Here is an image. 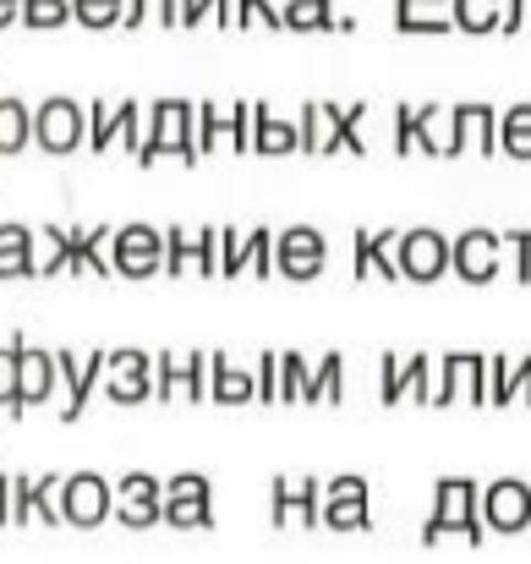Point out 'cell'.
I'll list each match as a JSON object with an SVG mask.
<instances>
[{
    "mask_svg": "<svg viewBox=\"0 0 531 564\" xmlns=\"http://www.w3.org/2000/svg\"><path fill=\"white\" fill-rule=\"evenodd\" d=\"M110 510V488L94 477V471H77L72 482H66V516L72 521H99Z\"/></svg>",
    "mask_w": 531,
    "mask_h": 564,
    "instance_id": "d4e9b609",
    "label": "cell"
},
{
    "mask_svg": "<svg viewBox=\"0 0 531 564\" xmlns=\"http://www.w3.org/2000/svg\"><path fill=\"white\" fill-rule=\"evenodd\" d=\"M335 0H285V28L291 33H318V28H335Z\"/></svg>",
    "mask_w": 531,
    "mask_h": 564,
    "instance_id": "4dcf8cb0",
    "label": "cell"
},
{
    "mask_svg": "<svg viewBox=\"0 0 531 564\" xmlns=\"http://www.w3.org/2000/svg\"><path fill=\"white\" fill-rule=\"evenodd\" d=\"M324 263H329V241H324V230H313V225H285V230L274 236V274L307 285V280L324 274Z\"/></svg>",
    "mask_w": 531,
    "mask_h": 564,
    "instance_id": "52a82bcc",
    "label": "cell"
},
{
    "mask_svg": "<svg viewBox=\"0 0 531 564\" xmlns=\"http://www.w3.org/2000/svg\"><path fill=\"white\" fill-rule=\"evenodd\" d=\"M171 516L176 521H208V482L203 477H176L171 482Z\"/></svg>",
    "mask_w": 531,
    "mask_h": 564,
    "instance_id": "f1b7e54d",
    "label": "cell"
},
{
    "mask_svg": "<svg viewBox=\"0 0 531 564\" xmlns=\"http://www.w3.org/2000/svg\"><path fill=\"white\" fill-rule=\"evenodd\" d=\"M55 351H39V346H22V400H17V416L28 411V405H44L50 394H55Z\"/></svg>",
    "mask_w": 531,
    "mask_h": 564,
    "instance_id": "7402d4cb",
    "label": "cell"
},
{
    "mask_svg": "<svg viewBox=\"0 0 531 564\" xmlns=\"http://www.w3.org/2000/svg\"><path fill=\"white\" fill-rule=\"evenodd\" d=\"M455 28L460 33H494V28H505V0H455Z\"/></svg>",
    "mask_w": 531,
    "mask_h": 564,
    "instance_id": "f546056e",
    "label": "cell"
},
{
    "mask_svg": "<svg viewBox=\"0 0 531 564\" xmlns=\"http://www.w3.org/2000/svg\"><path fill=\"white\" fill-rule=\"evenodd\" d=\"M531 22V0H505V33H521Z\"/></svg>",
    "mask_w": 531,
    "mask_h": 564,
    "instance_id": "7dc6e473",
    "label": "cell"
},
{
    "mask_svg": "<svg viewBox=\"0 0 531 564\" xmlns=\"http://www.w3.org/2000/svg\"><path fill=\"white\" fill-rule=\"evenodd\" d=\"M154 400H208V357L171 351L154 368Z\"/></svg>",
    "mask_w": 531,
    "mask_h": 564,
    "instance_id": "9a60e30c",
    "label": "cell"
},
{
    "mask_svg": "<svg viewBox=\"0 0 531 564\" xmlns=\"http://www.w3.org/2000/svg\"><path fill=\"white\" fill-rule=\"evenodd\" d=\"M466 516H472V482H460V477L438 482V527L433 532H444L449 521H466Z\"/></svg>",
    "mask_w": 531,
    "mask_h": 564,
    "instance_id": "d6a6232c",
    "label": "cell"
},
{
    "mask_svg": "<svg viewBox=\"0 0 531 564\" xmlns=\"http://www.w3.org/2000/svg\"><path fill=\"white\" fill-rule=\"evenodd\" d=\"M505 247L516 252V280L531 285V230L527 225H510V230H505Z\"/></svg>",
    "mask_w": 531,
    "mask_h": 564,
    "instance_id": "ee69618b",
    "label": "cell"
},
{
    "mask_svg": "<svg viewBox=\"0 0 531 564\" xmlns=\"http://www.w3.org/2000/svg\"><path fill=\"white\" fill-rule=\"evenodd\" d=\"M214 11H208V0H181V28H197V22H208Z\"/></svg>",
    "mask_w": 531,
    "mask_h": 564,
    "instance_id": "c3c4849f",
    "label": "cell"
},
{
    "mask_svg": "<svg viewBox=\"0 0 531 564\" xmlns=\"http://www.w3.org/2000/svg\"><path fill=\"white\" fill-rule=\"evenodd\" d=\"M252 373H258V405H280V351H263Z\"/></svg>",
    "mask_w": 531,
    "mask_h": 564,
    "instance_id": "b9f144b4",
    "label": "cell"
},
{
    "mask_svg": "<svg viewBox=\"0 0 531 564\" xmlns=\"http://www.w3.org/2000/svg\"><path fill=\"white\" fill-rule=\"evenodd\" d=\"M394 28L400 33H449L455 0H394Z\"/></svg>",
    "mask_w": 531,
    "mask_h": 564,
    "instance_id": "603a6c76",
    "label": "cell"
},
{
    "mask_svg": "<svg viewBox=\"0 0 531 564\" xmlns=\"http://www.w3.org/2000/svg\"><path fill=\"white\" fill-rule=\"evenodd\" d=\"M307 389H313V368H307L296 351H285V357H280V400L307 405Z\"/></svg>",
    "mask_w": 531,
    "mask_h": 564,
    "instance_id": "836d02e7",
    "label": "cell"
},
{
    "mask_svg": "<svg viewBox=\"0 0 531 564\" xmlns=\"http://www.w3.org/2000/svg\"><path fill=\"white\" fill-rule=\"evenodd\" d=\"M154 357L149 351H110V373H105V394L116 400V405H143V400H154Z\"/></svg>",
    "mask_w": 531,
    "mask_h": 564,
    "instance_id": "4fadbf2b",
    "label": "cell"
},
{
    "mask_svg": "<svg viewBox=\"0 0 531 564\" xmlns=\"http://www.w3.org/2000/svg\"><path fill=\"white\" fill-rule=\"evenodd\" d=\"M72 22L105 33V28H121L127 22V0H72Z\"/></svg>",
    "mask_w": 531,
    "mask_h": 564,
    "instance_id": "1f68e13d",
    "label": "cell"
},
{
    "mask_svg": "<svg viewBox=\"0 0 531 564\" xmlns=\"http://www.w3.org/2000/svg\"><path fill=\"white\" fill-rule=\"evenodd\" d=\"M33 149H44V154H55V160L88 149V105H77V99H66V94L44 99V105L33 110Z\"/></svg>",
    "mask_w": 531,
    "mask_h": 564,
    "instance_id": "3957f363",
    "label": "cell"
},
{
    "mask_svg": "<svg viewBox=\"0 0 531 564\" xmlns=\"http://www.w3.org/2000/svg\"><path fill=\"white\" fill-rule=\"evenodd\" d=\"M116 274L121 280L165 274V230L160 225H116Z\"/></svg>",
    "mask_w": 531,
    "mask_h": 564,
    "instance_id": "9c48e42d",
    "label": "cell"
},
{
    "mask_svg": "<svg viewBox=\"0 0 531 564\" xmlns=\"http://www.w3.org/2000/svg\"><path fill=\"white\" fill-rule=\"evenodd\" d=\"M247 274L252 280H269L274 274V230H247Z\"/></svg>",
    "mask_w": 531,
    "mask_h": 564,
    "instance_id": "f35d334b",
    "label": "cell"
},
{
    "mask_svg": "<svg viewBox=\"0 0 531 564\" xmlns=\"http://www.w3.org/2000/svg\"><path fill=\"white\" fill-rule=\"evenodd\" d=\"M488 405V357L477 351H449L438 362V378H433V405Z\"/></svg>",
    "mask_w": 531,
    "mask_h": 564,
    "instance_id": "ba28073f",
    "label": "cell"
},
{
    "mask_svg": "<svg viewBox=\"0 0 531 564\" xmlns=\"http://www.w3.org/2000/svg\"><path fill=\"white\" fill-rule=\"evenodd\" d=\"M361 121H367V105H324L313 99L302 110V154H367L361 143Z\"/></svg>",
    "mask_w": 531,
    "mask_h": 564,
    "instance_id": "6da1fadb",
    "label": "cell"
},
{
    "mask_svg": "<svg viewBox=\"0 0 531 564\" xmlns=\"http://www.w3.org/2000/svg\"><path fill=\"white\" fill-rule=\"evenodd\" d=\"M346 400V357H324L313 368V389H307V405H340Z\"/></svg>",
    "mask_w": 531,
    "mask_h": 564,
    "instance_id": "83f0119b",
    "label": "cell"
},
{
    "mask_svg": "<svg viewBox=\"0 0 531 564\" xmlns=\"http://www.w3.org/2000/svg\"><path fill=\"white\" fill-rule=\"evenodd\" d=\"M0 280H39V230L0 225Z\"/></svg>",
    "mask_w": 531,
    "mask_h": 564,
    "instance_id": "ac0fdd59",
    "label": "cell"
},
{
    "mask_svg": "<svg viewBox=\"0 0 531 564\" xmlns=\"http://www.w3.org/2000/svg\"><path fill=\"white\" fill-rule=\"evenodd\" d=\"M22 17V0H0V28H11Z\"/></svg>",
    "mask_w": 531,
    "mask_h": 564,
    "instance_id": "681fc988",
    "label": "cell"
},
{
    "mask_svg": "<svg viewBox=\"0 0 531 564\" xmlns=\"http://www.w3.org/2000/svg\"><path fill=\"white\" fill-rule=\"evenodd\" d=\"M208 400L214 405H247V400H258V373H247L225 351H208Z\"/></svg>",
    "mask_w": 531,
    "mask_h": 564,
    "instance_id": "e0dca14e",
    "label": "cell"
},
{
    "mask_svg": "<svg viewBox=\"0 0 531 564\" xmlns=\"http://www.w3.org/2000/svg\"><path fill=\"white\" fill-rule=\"evenodd\" d=\"M236 149V154H252V105H214V99H203L197 105V149L208 154V149Z\"/></svg>",
    "mask_w": 531,
    "mask_h": 564,
    "instance_id": "30bf717a",
    "label": "cell"
},
{
    "mask_svg": "<svg viewBox=\"0 0 531 564\" xmlns=\"http://www.w3.org/2000/svg\"><path fill=\"white\" fill-rule=\"evenodd\" d=\"M203 274V280H219V225H165V274Z\"/></svg>",
    "mask_w": 531,
    "mask_h": 564,
    "instance_id": "8992f818",
    "label": "cell"
},
{
    "mask_svg": "<svg viewBox=\"0 0 531 564\" xmlns=\"http://www.w3.org/2000/svg\"><path fill=\"white\" fill-rule=\"evenodd\" d=\"M378 400L400 405V400H422L433 405V357H378Z\"/></svg>",
    "mask_w": 531,
    "mask_h": 564,
    "instance_id": "7c38bea8",
    "label": "cell"
},
{
    "mask_svg": "<svg viewBox=\"0 0 531 564\" xmlns=\"http://www.w3.org/2000/svg\"><path fill=\"white\" fill-rule=\"evenodd\" d=\"M488 516L499 527H521L531 516V488H521V482H494L488 488Z\"/></svg>",
    "mask_w": 531,
    "mask_h": 564,
    "instance_id": "484cf974",
    "label": "cell"
},
{
    "mask_svg": "<svg viewBox=\"0 0 531 564\" xmlns=\"http://www.w3.org/2000/svg\"><path fill=\"white\" fill-rule=\"evenodd\" d=\"M17 400H22V335L0 346V405L17 411Z\"/></svg>",
    "mask_w": 531,
    "mask_h": 564,
    "instance_id": "e575fe53",
    "label": "cell"
},
{
    "mask_svg": "<svg viewBox=\"0 0 531 564\" xmlns=\"http://www.w3.org/2000/svg\"><path fill=\"white\" fill-rule=\"evenodd\" d=\"M149 17L160 28H181V0H127V22L121 28H143Z\"/></svg>",
    "mask_w": 531,
    "mask_h": 564,
    "instance_id": "74e56055",
    "label": "cell"
},
{
    "mask_svg": "<svg viewBox=\"0 0 531 564\" xmlns=\"http://www.w3.org/2000/svg\"><path fill=\"white\" fill-rule=\"evenodd\" d=\"M499 154L531 160V105H510L499 116Z\"/></svg>",
    "mask_w": 531,
    "mask_h": 564,
    "instance_id": "4316f807",
    "label": "cell"
},
{
    "mask_svg": "<svg viewBox=\"0 0 531 564\" xmlns=\"http://www.w3.org/2000/svg\"><path fill=\"white\" fill-rule=\"evenodd\" d=\"M505 269V236L488 230V225H472L455 236V274L466 285H494Z\"/></svg>",
    "mask_w": 531,
    "mask_h": 564,
    "instance_id": "8fae6325",
    "label": "cell"
},
{
    "mask_svg": "<svg viewBox=\"0 0 531 564\" xmlns=\"http://www.w3.org/2000/svg\"><path fill=\"white\" fill-rule=\"evenodd\" d=\"M72 17V0H22V28H61Z\"/></svg>",
    "mask_w": 531,
    "mask_h": 564,
    "instance_id": "ab89813d",
    "label": "cell"
},
{
    "mask_svg": "<svg viewBox=\"0 0 531 564\" xmlns=\"http://www.w3.org/2000/svg\"><path fill=\"white\" fill-rule=\"evenodd\" d=\"M313 505V482H274V510H307Z\"/></svg>",
    "mask_w": 531,
    "mask_h": 564,
    "instance_id": "bcb514c9",
    "label": "cell"
},
{
    "mask_svg": "<svg viewBox=\"0 0 531 564\" xmlns=\"http://www.w3.org/2000/svg\"><path fill=\"white\" fill-rule=\"evenodd\" d=\"M400 236L405 230H356V280H400Z\"/></svg>",
    "mask_w": 531,
    "mask_h": 564,
    "instance_id": "2e32d148",
    "label": "cell"
},
{
    "mask_svg": "<svg viewBox=\"0 0 531 564\" xmlns=\"http://www.w3.org/2000/svg\"><path fill=\"white\" fill-rule=\"evenodd\" d=\"M444 274H455V241H449L444 230H433V225L405 230V236H400V280L433 285V280H444Z\"/></svg>",
    "mask_w": 531,
    "mask_h": 564,
    "instance_id": "5b68a950",
    "label": "cell"
},
{
    "mask_svg": "<svg viewBox=\"0 0 531 564\" xmlns=\"http://www.w3.org/2000/svg\"><path fill=\"white\" fill-rule=\"evenodd\" d=\"M247 274V230L219 225V280H241Z\"/></svg>",
    "mask_w": 531,
    "mask_h": 564,
    "instance_id": "d590c367",
    "label": "cell"
},
{
    "mask_svg": "<svg viewBox=\"0 0 531 564\" xmlns=\"http://www.w3.org/2000/svg\"><path fill=\"white\" fill-rule=\"evenodd\" d=\"M55 373L66 383V422H77L88 411V394L105 383L110 373V351H88V357H72V351H55Z\"/></svg>",
    "mask_w": 531,
    "mask_h": 564,
    "instance_id": "5bb4252c",
    "label": "cell"
},
{
    "mask_svg": "<svg viewBox=\"0 0 531 564\" xmlns=\"http://www.w3.org/2000/svg\"><path fill=\"white\" fill-rule=\"evenodd\" d=\"M531 405V357H516V368H510V383H505V394L494 400V405Z\"/></svg>",
    "mask_w": 531,
    "mask_h": 564,
    "instance_id": "7bdbcfd3",
    "label": "cell"
},
{
    "mask_svg": "<svg viewBox=\"0 0 531 564\" xmlns=\"http://www.w3.org/2000/svg\"><path fill=\"white\" fill-rule=\"evenodd\" d=\"M154 160H181V165L203 160V149H197V110L186 99H160L154 105V132H149L138 165H154Z\"/></svg>",
    "mask_w": 531,
    "mask_h": 564,
    "instance_id": "7a4b0ae2",
    "label": "cell"
},
{
    "mask_svg": "<svg viewBox=\"0 0 531 564\" xmlns=\"http://www.w3.org/2000/svg\"><path fill=\"white\" fill-rule=\"evenodd\" d=\"M252 154H302V127L296 121H280L269 105H252Z\"/></svg>",
    "mask_w": 531,
    "mask_h": 564,
    "instance_id": "44dd1931",
    "label": "cell"
},
{
    "mask_svg": "<svg viewBox=\"0 0 531 564\" xmlns=\"http://www.w3.org/2000/svg\"><path fill=\"white\" fill-rule=\"evenodd\" d=\"M455 138L460 149H477V154H499V110L494 105H455Z\"/></svg>",
    "mask_w": 531,
    "mask_h": 564,
    "instance_id": "d6986e66",
    "label": "cell"
},
{
    "mask_svg": "<svg viewBox=\"0 0 531 564\" xmlns=\"http://www.w3.org/2000/svg\"><path fill=\"white\" fill-rule=\"evenodd\" d=\"M121 499H127V521H149V516L160 510V499H154V477H143V471H132V477L121 482Z\"/></svg>",
    "mask_w": 531,
    "mask_h": 564,
    "instance_id": "8d00e7d4",
    "label": "cell"
},
{
    "mask_svg": "<svg viewBox=\"0 0 531 564\" xmlns=\"http://www.w3.org/2000/svg\"><path fill=\"white\" fill-rule=\"evenodd\" d=\"M143 105L138 99H121V105H110V99H94L88 105V149L94 154H110V149H121V154H143Z\"/></svg>",
    "mask_w": 531,
    "mask_h": 564,
    "instance_id": "277c9868",
    "label": "cell"
},
{
    "mask_svg": "<svg viewBox=\"0 0 531 564\" xmlns=\"http://www.w3.org/2000/svg\"><path fill=\"white\" fill-rule=\"evenodd\" d=\"M329 494H335V510H329V516H335L340 527L361 521V477H340V482H335Z\"/></svg>",
    "mask_w": 531,
    "mask_h": 564,
    "instance_id": "60d3db41",
    "label": "cell"
},
{
    "mask_svg": "<svg viewBox=\"0 0 531 564\" xmlns=\"http://www.w3.org/2000/svg\"><path fill=\"white\" fill-rule=\"evenodd\" d=\"M394 154H400V160L416 154V110H411V105L394 110Z\"/></svg>",
    "mask_w": 531,
    "mask_h": 564,
    "instance_id": "f6af8a7d",
    "label": "cell"
},
{
    "mask_svg": "<svg viewBox=\"0 0 531 564\" xmlns=\"http://www.w3.org/2000/svg\"><path fill=\"white\" fill-rule=\"evenodd\" d=\"M416 149L433 160H455L460 138H455V110L444 105H416Z\"/></svg>",
    "mask_w": 531,
    "mask_h": 564,
    "instance_id": "ffe728a7",
    "label": "cell"
},
{
    "mask_svg": "<svg viewBox=\"0 0 531 564\" xmlns=\"http://www.w3.org/2000/svg\"><path fill=\"white\" fill-rule=\"evenodd\" d=\"M33 143V110L17 94H0V165L17 160Z\"/></svg>",
    "mask_w": 531,
    "mask_h": 564,
    "instance_id": "cb8c5ba5",
    "label": "cell"
}]
</instances>
